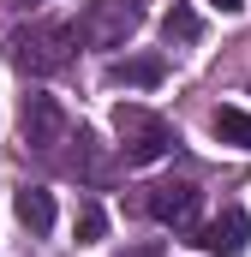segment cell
<instances>
[{
    "mask_svg": "<svg viewBox=\"0 0 251 257\" xmlns=\"http://www.w3.org/2000/svg\"><path fill=\"white\" fill-rule=\"evenodd\" d=\"M6 60L18 66L24 78H54L78 60V30L72 24H54V18H30L6 36Z\"/></svg>",
    "mask_w": 251,
    "mask_h": 257,
    "instance_id": "1",
    "label": "cell"
},
{
    "mask_svg": "<svg viewBox=\"0 0 251 257\" xmlns=\"http://www.w3.org/2000/svg\"><path fill=\"white\" fill-rule=\"evenodd\" d=\"M114 132H120V162L126 168H150V162L174 156V144H180V132L168 126L156 108H138V102L114 108Z\"/></svg>",
    "mask_w": 251,
    "mask_h": 257,
    "instance_id": "2",
    "label": "cell"
},
{
    "mask_svg": "<svg viewBox=\"0 0 251 257\" xmlns=\"http://www.w3.org/2000/svg\"><path fill=\"white\" fill-rule=\"evenodd\" d=\"M138 24H144V0H84V12H78L72 30L90 48H120Z\"/></svg>",
    "mask_w": 251,
    "mask_h": 257,
    "instance_id": "3",
    "label": "cell"
},
{
    "mask_svg": "<svg viewBox=\"0 0 251 257\" xmlns=\"http://www.w3.org/2000/svg\"><path fill=\"white\" fill-rule=\"evenodd\" d=\"M18 126H24V150H36V156H60V144L78 138L72 120H66V108L54 102V96H24Z\"/></svg>",
    "mask_w": 251,
    "mask_h": 257,
    "instance_id": "4",
    "label": "cell"
},
{
    "mask_svg": "<svg viewBox=\"0 0 251 257\" xmlns=\"http://www.w3.org/2000/svg\"><path fill=\"white\" fill-rule=\"evenodd\" d=\"M197 203H203V192L191 180H156L144 192V215L174 227V233H197Z\"/></svg>",
    "mask_w": 251,
    "mask_h": 257,
    "instance_id": "5",
    "label": "cell"
},
{
    "mask_svg": "<svg viewBox=\"0 0 251 257\" xmlns=\"http://www.w3.org/2000/svg\"><path fill=\"white\" fill-rule=\"evenodd\" d=\"M245 239H251V215L239 209V203H227L215 221H203V227H197V239H191V245H203L209 257H239V251H245Z\"/></svg>",
    "mask_w": 251,
    "mask_h": 257,
    "instance_id": "6",
    "label": "cell"
},
{
    "mask_svg": "<svg viewBox=\"0 0 251 257\" xmlns=\"http://www.w3.org/2000/svg\"><path fill=\"white\" fill-rule=\"evenodd\" d=\"M162 78H168V60L162 54H126V60L108 66V84L114 90H156Z\"/></svg>",
    "mask_w": 251,
    "mask_h": 257,
    "instance_id": "7",
    "label": "cell"
},
{
    "mask_svg": "<svg viewBox=\"0 0 251 257\" xmlns=\"http://www.w3.org/2000/svg\"><path fill=\"white\" fill-rule=\"evenodd\" d=\"M12 209H18V221H24V227H30L36 239H42V233L54 227V197L42 192V186H24V192L12 197Z\"/></svg>",
    "mask_w": 251,
    "mask_h": 257,
    "instance_id": "8",
    "label": "cell"
},
{
    "mask_svg": "<svg viewBox=\"0 0 251 257\" xmlns=\"http://www.w3.org/2000/svg\"><path fill=\"white\" fill-rule=\"evenodd\" d=\"M209 126H215V138H221V144L251 150V114H245V108H215V120H209Z\"/></svg>",
    "mask_w": 251,
    "mask_h": 257,
    "instance_id": "9",
    "label": "cell"
},
{
    "mask_svg": "<svg viewBox=\"0 0 251 257\" xmlns=\"http://www.w3.org/2000/svg\"><path fill=\"white\" fill-rule=\"evenodd\" d=\"M162 30H168V42H197V36H203V24H197V12H191L186 0H174V6H168Z\"/></svg>",
    "mask_w": 251,
    "mask_h": 257,
    "instance_id": "10",
    "label": "cell"
},
{
    "mask_svg": "<svg viewBox=\"0 0 251 257\" xmlns=\"http://www.w3.org/2000/svg\"><path fill=\"white\" fill-rule=\"evenodd\" d=\"M102 227H108V215H102L96 203H84V209H78V239H84V245H96V239H102Z\"/></svg>",
    "mask_w": 251,
    "mask_h": 257,
    "instance_id": "11",
    "label": "cell"
},
{
    "mask_svg": "<svg viewBox=\"0 0 251 257\" xmlns=\"http://www.w3.org/2000/svg\"><path fill=\"white\" fill-rule=\"evenodd\" d=\"M209 6H215V12H239L245 0H209Z\"/></svg>",
    "mask_w": 251,
    "mask_h": 257,
    "instance_id": "12",
    "label": "cell"
},
{
    "mask_svg": "<svg viewBox=\"0 0 251 257\" xmlns=\"http://www.w3.org/2000/svg\"><path fill=\"white\" fill-rule=\"evenodd\" d=\"M12 6H36V0H12Z\"/></svg>",
    "mask_w": 251,
    "mask_h": 257,
    "instance_id": "13",
    "label": "cell"
}]
</instances>
